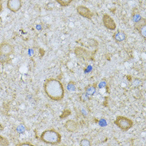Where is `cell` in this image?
Returning a JSON list of instances; mask_svg holds the SVG:
<instances>
[{
  "label": "cell",
  "mask_w": 146,
  "mask_h": 146,
  "mask_svg": "<svg viewBox=\"0 0 146 146\" xmlns=\"http://www.w3.org/2000/svg\"><path fill=\"white\" fill-rule=\"evenodd\" d=\"M44 90L47 97L54 101L61 100L64 97L63 86L56 79H47L44 84Z\"/></svg>",
  "instance_id": "1"
},
{
  "label": "cell",
  "mask_w": 146,
  "mask_h": 146,
  "mask_svg": "<svg viewBox=\"0 0 146 146\" xmlns=\"http://www.w3.org/2000/svg\"><path fill=\"white\" fill-rule=\"evenodd\" d=\"M40 139L46 143L55 145L61 142V135L54 129H49L42 132L40 135Z\"/></svg>",
  "instance_id": "2"
},
{
  "label": "cell",
  "mask_w": 146,
  "mask_h": 146,
  "mask_svg": "<svg viewBox=\"0 0 146 146\" xmlns=\"http://www.w3.org/2000/svg\"><path fill=\"white\" fill-rule=\"evenodd\" d=\"M114 123L124 131L129 130L133 125V122L131 119L123 116H117Z\"/></svg>",
  "instance_id": "3"
},
{
  "label": "cell",
  "mask_w": 146,
  "mask_h": 146,
  "mask_svg": "<svg viewBox=\"0 0 146 146\" xmlns=\"http://www.w3.org/2000/svg\"><path fill=\"white\" fill-rule=\"evenodd\" d=\"M103 23L105 27L110 31H115L116 28V24L114 21L111 18V15L108 14H104L102 18Z\"/></svg>",
  "instance_id": "4"
},
{
  "label": "cell",
  "mask_w": 146,
  "mask_h": 146,
  "mask_svg": "<svg viewBox=\"0 0 146 146\" xmlns=\"http://www.w3.org/2000/svg\"><path fill=\"white\" fill-rule=\"evenodd\" d=\"M22 0H8L7 6L8 9L13 13H17L22 8Z\"/></svg>",
  "instance_id": "5"
},
{
  "label": "cell",
  "mask_w": 146,
  "mask_h": 146,
  "mask_svg": "<svg viewBox=\"0 0 146 146\" xmlns=\"http://www.w3.org/2000/svg\"><path fill=\"white\" fill-rule=\"evenodd\" d=\"M76 10L78 13L85 18L92 19L94 16V13L92 12L89 10V8L85 7L84 5H78L76 8Z\"/></svg>",
  "instance_id": "6"
},
{
  "label": "cell",
  "mask_w": 146,
  "mask_h": 146,
  "mask_svg": "<svg viewBox=\"0 0 146 146\" xmlns=\"http://www.w3.org/2000/svg\"><path fill=\"white\" fill-rule=\"evenodd\" d=\"M135 29L143 38H146V20L142 18L139 22L135 23Z\"/></svg>",
  "instance_id": "7"
},
{
  "label": "cell",
  "mask_w": 146,
  "mask_h": 146,
  "mask_svg": "<svg viewBox=\"0 0 146 146\" xmlns=\"http://www.w3.org/2000/svg\"><path fill=\"white\" fill-rule=\"evenodd\" d=\"M14 53V48L8 42H2L0 44V54L11 56Z\"/></svg>",
  "instance_id": "8"
},
{
  "label": "cell",
  "mask_w": 146,
  "mask_h": 146,
  "mask_svg": "<svg viewBox=\"0 0 146 146\" xmlns=\"http://www.w3.org/2000/svg\"><path fill=\"white\" fill-rule=\"evenodd\" d=\"M113 38L117 42H122L127 39V35L123 31L119 30L114 33Z\"/></svg>",
  "instance_id": "9"
},
{
  "label": "cell",
  "mask_w": 146,
  "mask_h": 146,
  "mask_svg": "<svg viewBox=\"0 0 146 146\" xmlns=\"http://www.w3.org/2000/svg\"><path fill=\"white\" fill-rule=\"evenodd\" d=\"M65 127L67 131H69L70 132H74L77 130V123L72 120H68L66 122Z\"/></svg>",
  "instance_id": "10"
},
{
  "label": "cell",
  "mask_w": 146,
  "mask_h": 146,
  "mask_svg": "<svg viewBox=\"0 0 146 146\" xmlns=\"http://www.w3.org/2000/svg\"><path fill=\"white\" fill-rule=\"evenodd\" d=\"M142 16L140 15L137 8L133 9L131 13V20L134 23H137L142 19Z\"/></svg>",
  "instance_id": "11"
},
{
  "label": "cell",
  "mask_w": 146,
  "mask_h": 146,
  "mask_svg": "<svg viewBox=\"0 0 146 146\" xmlns=\"http://www.w3.org/2000/svg\"><path fill=\"white\" fill-rule=\"evenodd\" d=\"M85 93L87 94L88 96H93L96 92V86L95 84L92 85H89L85 89Z\"/></svg>",
  "instance_id": "12"
},
{
  "label": "cell",
  "mask_w": 146,
  "mask_h": 146,
  "mask_svg": "<svg viewBox=\"0 0 146 146\" xmlns=\"http://www.w3.org/2000/svg\"><path fill=\"white\" fill-rule=\"evenodd\" d=\"M58 4L62 7H66L69 6L73 2L74 0H55Z\"/></svg>",
  "instance_id": "13"
},
{
  "label": "cell",
  "mask_w": 146,
  "mask_h": 146,
  "mask_svg": "<svg viewBox=\"0 0 146 146\" xmlns=\"http://www.w3.org/2000/svg\"><path fill=\"white\" fill-rule=\"evenodd\" d=\"M67 90L69 92H74L76 90V83L73 81H71L66 86Z\"/></svg>",
  "instance_id": "14"
},
{
  "label": "cell",
  "mask_w": 146,
  "mask_h": 146,
  "mask_svg": "<svg viewBox=\"0 0 146 146\" xmlns=\"http://www.w3.org/2000/svg\"><path fill=\"white\" fill-rule=\"evenodd\" d=\"M10 60V56L7 55L3 54H0V63L4 64L8 63Z\"/></svg>",
  "instance_id": "15"
},
{
  "label": "cell",
  "mask_w": 146,
  "mask_h": 146,
  "mask_svg": "<svg viewBox=\"0 0 146 146\" xmlns=\"http://www.w3.org/2000/svg\"><path fill=\"white\" fill-rule=\"evenodd\" d=\"M80 145L81 146H89L91 145V143L87 139H84L81 140Z\"/></svg>",
  "instance_id": "16"
},
{
  "label": "cell",
  "mask_w": 146,
  "mask_h": 146,
  "mask_svg": "<svg viewBox=\"0 0 146 146\" xmlns=\"http://www.w3.org/2000/svg\"><path fill=\"white\" fill-rule=\"evenodd\" d=\"M25 130H26L25 127L23 124H20L17 127V131L19 133H23L25 131Z\"/></svg>",
  "instance_id": "17"
},
{
  "label": "cell",
  "mask_w": 146,
  "mask_h": 146,
  "mask_svg": "<svg viewBox=\"0 0 146 146\" xmlns=\"http://www.w3.org/2000/svg\"><path fill=\"white\" fill-rule=\"evenodd\" d=\"M89 96H88L85 92V93H83L80 96V100L83 102L87 101V100H89Z\"/></svg>",
  "instance_id": "18"
},
{
  "label": "cell",
  "mask_w": 146,
  "mask_h": 146,
  "mask_svg": "<svg viewBox=\"0 0 146 146\" xmlns=\"http://www.w3.org/2000/svg\"><path fill=\"white\" fill-rule=\"evenodd\" d=\"M132 85L133 86L136 87H139L141 85V81L139 79H135V80L133 81V82H132Z\"/></svg>",
  "instance_id": "19"
},
{
  "label": "cell",
  "mask_w": 146,
  "mask_h": 146,
  "mask_svg": "<svg viewBox=\"0 0 146 146\" xmlns=\"http://www.w3.org/2000/svg\"><path fill=\"white\" fill-rule=\"evenodd\" d=\"M106 85H107V83L105 81H102L98 85V87L100 89L103 88L106 86Z\"/></svg>",
  "instance_id": "20"
},
{
  "label": "cell",
  "mask_w": 146,
  "mask_h": 146,
  "mask_svg": "<svg viewBox=\"0 0 146 146\" xmlns=\"http://www.w3.org/2000/svg\"><path fill=\"white\" fill-rule=\"evenodd\" d=\"M80 111L82 115L84 117H87L88 115V112L86 111V110L85 109V108H82Z\"/></svg>",
  "instance_id": "21"
},
{
  "label": "cell",
  "mask_w": 146,
  "mask_h": 146,
  "mask_svg": "<svg viewBox=\"0 0 146 146\" xmlns=\"http://www.w3.org/2000/svg\"><path fill=\"white\" fill-rule=\"evenodd\" d=\"M99 124L101 127H105V125H107V122L105 119H102L100 121Z\"/></svg>",
  "instance_id": "22"
},
{
  "label": "cell",
  "mask_w": 146,
  "mask_h": 146,
  "mask_svg": "<svg viewBox=\"0 0 146 146\" xmlns=\"http://www.w3.org/2000/svg\"><path fill=\"white\" fill-rule=\"evenodd\" d=\"M17 146H34V145H31V143H20V144H18L17 145Z\"/></svg>",
  "instance_id": "23"
},
{
  "label": "cell",
  "mask_w": 146,
  "mask_h": 146,
  "mask_svg": "<svg viewBox=\"0 0 146 146\" xmlns=\"http://www.w3.org/2000/svg\"><path fill=\"white\" fill-rule=\"evenodd\" d=\"M0 1H1V0H0Z\"/></svg>",
  "instance_id": "24"
}]
</instances>
